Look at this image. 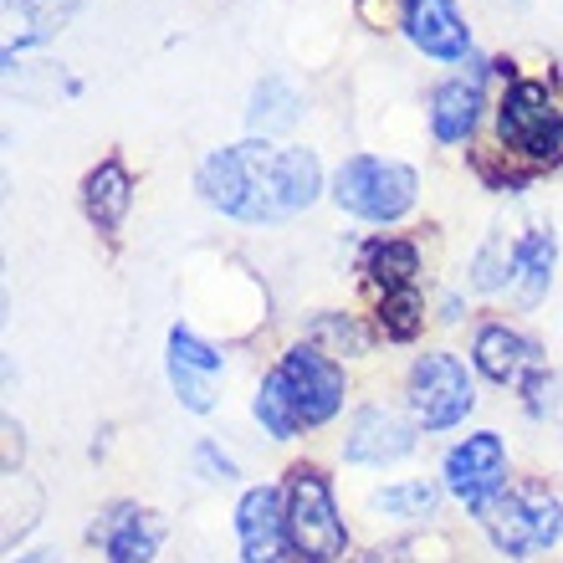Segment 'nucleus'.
Wrapping results in <instances>:
<instances>
[{
	"instance_id": "nucleus-1",
	"label": "nucleus",
	"mask_w": 563,
	"mask_h": 563,
	"mask_svg": "<svg viewBox=\"0 0 563 563\" xmlns=\"http://www.w3.org/2000/svg\"><path fill=\"white\" fill-rule=\"evenodd\" d=\"M195 190L231 221L272 225L302 216L323 195V169L312 148H272L267 139H246L206 154V164L195 169Z\"/></svg>"
},
{
	"instance_id": "nucleus-2",
	"label": "nucleus",
	"mask_w": 563,
	"mask_h": 563,
	"mask_svg": "<svg viewBox=\"0 0 563 563\" xmlns=\"http://www.w3.org/2000/svg\"><path fill=\"white\" fill-rule=\"evenodd\" d=\"M282 503H287V553L297 563H339L349 549V528L333 503V482L318 466H287L282 482Z\"/></svg>"
},
{
	"instance_id": "nucleus-3",
	"label": "nucleus",
	"mask_w": 563,
	"mask_h": 563,
	"mask_svg": "<svg viewBox=\"0 0 563 563\" xmlns=\"http://www.w3.org/2000/svg\"><path fill=\"white\" fill-rule=\"evenodd\" d=\"M333 206L358 216V221H400L405 210L416 206L420 175L400 159H379V154H354L333 169Z\"/></svg>"
},
{
	"instance_id": "nucleus-4",
	"label": "nucleus",
	"mask_w": 563,
	"mask_h": 563,
	"mask_svg": "<svg viewBox=\"0 0 563 563\" xmlns=\"http://www.w3.org/2000/svg\"><path fill=\"white\" fill-rule=\"evenodd\" d=\"M476 518H482L492 549L503 559H533V553L559 549L563 538V503L549 487H538V482L533 487H507Z\"/></svg>"
},
{
	"instance_id": "nucleus-5",
	"label": "nucleus",
	"mask_w": 563,
	"mask_h": 563,
	"mask_svg": "<svg viewBox=\"0 0 563 563\" xmlns=\"http://www.w3.org/2000/svg\"><path fill=\"white\" fill-rule=\"evenodd\" d=\"M497 139L507 154L528 164H559L563 159V113L553 103L549 82L538 77H512L497 103Z\"/></svg>"
},
{
	"instance_id": "nucleus-6",
	"label": "nucleus",
	"mask_w": 563,
	"mask_h": 563,
	"mask_svg": "<svg viewBox=\"0 0 563 563\" xmlns=\"http://www.w3.org/2000/svg\"><path fill=\"white\" fill-rule=\"evenodd\" d=\"M405 405L420 430H456L476 410V379L456 354H420L405 379Z\"/></svg>"
},
{
	"instance_id": "nucleus-7",
	"label": "nucleus",
	"mask_w": 563,
	"mask_h": 563,
	"mask_svg": "<svg viewBox=\"0 0 563 563\" xmlns=\"http://www.w3.org/2000/svg\"><path fill=\"white\" fill-rule=\"evenodd\" d=\"M277 374H282V389L297 410V426L302 430H318L343 410V395H349V379H343L339 358L318 349V343H292L287 354L277 358Z\"/></svg>"
},
{
	"instance_id": "nucleus-8",
	"label": "nucleus",
	"mask_w": 563,
	"mask_h": 563,
	"mask_svg": "<svg viewBox=\"0 0 563 563\" xmlns=\"http://www.w3.org/2000/svg\"><path fill=\"white\" fill-rule=\"evenodd\" d=\"M441 487L466 503L472 512H482L487 503H497L507 492V441L497 430H472L466 441H456L441 461Z\"/></svg>"
},
{
	"instance_id": "nucleus-9",
	"label": "nucleus",
	"mask_w": 563,
	"mask_h": 563,
	"mask_svg": "<svg viewBox=\"0 0 563 563\" xmlns=\"http://www.w3.org/2000/svg\"><path fill=\"white\" fill-rule=\"evenodd\" d=\"M164 369H169V389L190 416H210L216 410V389L225 379V354L216 343H206L195 328L175 323L164 339Z\"/></svg>"
},
{
	"instance_id": "nucleus-10",
	"label": "nucleus",
	"mask_w": 563,
	"mask_h": 563,
	"mask_svg": "<svg viewBox=\"0 0 563 563\" xmlns=\"http://www.w3.org/2000/svg\"><path fill=\"white\" fill-rule=\"evenodd\" d=\"M472 364L476 374H487L492 385L522 389V395H543V354H538L533 339H522L518 328L507 323H482L472 343Z\"/></svg>"
},
{
	"instance_id": "nucleus-11",
	"label": "nucleus",
	"mask_w": 563,
	"mask_h": 563,
	"mask_svg": "<svg viewBox=\"0 0 563 563\" xmlns=\"http://www.w3.org/2000/svg\"><path fill=\"white\" fill-rule=\"evenodd\" d=\"M420 426L405 420L395 405H364L349 420V435H343V461L354 466H389V461H405L416 451Z\"/></svg>"
},
{
	"instance_id": "nucleus-12",
	"label": "nucleus",
	"mask_w": 563,
	"mask_h": 563,
	"mask_svg": "<svg viewBox=\"0 0 563 563\" xmlns=\"http://www.w3.org/2000/svg\"><path fill=\"white\" fill-rule=\"evenodd\" d=\"M236 543H241V563H282V553H287V503H282V487L262 482V487L241 492Z\"/></svg>"
},
{
	"instance_id": "nucleus-13",
	"label": "nucleus",
	"mask_w": 563,
	"mask_h": 563,
	"mask_svg": "<svg viewBox=\"0 0 563 563\" xmlns=\"http://www.w3.org/2000/svg\"><path fill=\"white\" fill-rule=\"evenodd\" d=\"M400 26L410 46L435 62H461L472 52V26L456 11V0H400Z\"/></svg>"
},
{
	"instance_id": "nucleus-14",
	"label": "nucleus",
	"mask_w": 563,
	"mask_h": 563,
	"mask_svg": "<svg viewBox=\"0 0 563 563\" xmlns=\"http://www.w3.org/2000/svg\"><path fill=\"white\" fill-rule=\"evenodd\" d=\"M98 543H103L108 563H154L164 543V522L159 512H148L139 503H119L98 522Z\"/></svg>"
},
{
	"instance_id": "nucleus-15",
	"label": "nucleus",
	"mask_w": 563,
	"mask_h": 563,
	"mask_svg": "<svg viewBox=\"0 0 563 563\" xmlns=\"http://www.w3.org/2000/svg\"><path fill=\"white\" fill-rule=\"evenodd\" d=\"M476 119H482V67L466 77H451L430 92V134L441 144H461L472 139Z\"/></svg>"
},
{
	"instance_id": "nucleus-16",
	"label": "nucleus",
	"mask_w": 563,
	"mask_h": 563,
	"mask_svg": "<svg viewBox=\"0 0 563 563\" xmlns=\"http://www.w3.org/2000/svg\"><path fill=\"white\" fill-rule=\"evenodd\" d=\"M88 0H5V15H11V42H5V67H11L26 46L52 42Z\"/></svg>"
},
{
	"instance_id": "nucleus-17",
	"label": "nucleus",
	"mask_w": 563,
	"mask_h": 563,
	"mask_svg": "<svg viewBox=\"0 0 563 563\" xmlns=\"http://www.w3.org/2000/svg\"><path fill=\"white\" fill-rule=\"evenodd\" d=\"M82 210H88V221L98 231H119L129 221V210H134V179H129V169L119 159H103L82 179Z\"/></svg>"
},
{
	"instance_id": "nucleus-18",
	"label": "nucleus",
	"mask_w": 563,
	"mask_h": 563,
	"mask_svg": "<svg viewBox=\"0 0 563 563\" xmlns=\"http://www.w3.org/2000/svg\"><path fill=\"white\" fill-rule=\"evenodd\" d=\"M302 119V92L287 73H267L252 88V108H246V129L252 134H287L292 123Z\"/></svg>"
},
{
	"instance_id": "nucleus-19",
	"label": "nucleus",
	"mask_w": 563,
	"mask_h": 563,
	"mask_svg": "<svg viewBox=\"0 0 563 563\" xmlns=\"http://www.w3.org/2000/svg\"><path fill=\"white\" fill-rule=\"evenodd\" d=\"M364 277L374 282V292H405L420 277V246L400 236H379L364 246Z\"/></svg>"
},
{
	"instance_id": "nucleus-20",
	"label": "nucleus",
	"mask_w": 563,
	"mask_h": 563,
	"mask_svg": "<svg viewBox=\"0 0 563 563\" xmlns=\"http://www.w3.org/2000/svg\"><path fill=\"white\" fill-rule=\"evenodd\" d=\"M369 507L379 518H395V522H426L441 507V487L426 482V476H405V482H389V487L374 492Z\"/></svg>"
},
{
	"instance_id": "nucleus-21",
	"label": "nucleus",
	"mask_w": 563,
	"mask_h": 563,
	"mask_svg": "<svg viewBox=\"0 0 563 563\" xmlns=\"http://www.w3.org/2000/svg\"><path fill=\"white\" fill-rule=\"evenodd\" d=\"M553 256H559L553 231H528V236H518V287H522V302H538V297L549 292Z\"/></svg>"
},
{
	"instance_id": "nucleus-22",
	"label": "nucleus",
	"mask_w": 563,
	"mask_h": 563,
	"mask_svg": "<svg viewBox=\"0 0 563 563\" xmlns=\"http://www.w3.org/2000/svg\"><path fill=\"white\" fill-rule=\"evenodd\" d=\"M252 416H256V426L267 430L272 441H297V435H302V426H297V410H292V400H287V389H282V374L277 369H272L267 379L256 385Z\"/></svg>"
},
{
	"instance_id": "nucleus-23",
	"label": "nucleus",
	"mask_w": 563,
	"mask_h": 563,
	"mask_svg": "<svg viewBox=\"0 0 563 563\" xmlns=\"http://www.w3.org/2000/svg\"><path fill=\"white\" fill-rule=\"evenodd\" d=\"M426 323V302H420V287H405V292H385L379 297V328L385 339L395 343H410Z\"/></svg>"
},
{
	"instance_id": "nucleus-24",
	"label": "nucleus",
	"mask_w": 563,
	"mask_h": 563,
	"mask_svg": "<svg viewBox=\"0 0 563 563\" xmlns=\"http://www.w3.org/2000/svg\"><path fill=\"white\" fill-rule=\"evenodd\" d=\"M512 277H518V241L492 236L472 262V282L482 287V292H497V287H507Z\"/></svg>"
},
{
	"instance_id": "nucleus-25",
	"label": "nucleus",
	"mask_w": 563,
	"mask_h": 563,
	"mask_svg": "<svg viewBox=\"0 0 563 563\" xmlns=\"http://www.w3.org/2000/svg\"><path fill=\"white\" fill-rule=\"evenodd\" d=\"M195 472L206 476V482H236L241 466H236L231 456H225V451H221L216 441H200V445H195Z\"/></svg>"
},
{
	"instance_id": "nucleus-26",
	"label": "nucleus",
	"mask_w": 563,
	"mask_h": 563,
	"mask_svg": "<svg viewBox=\"0 0 563 563\" xmlns=\"http://www.w3.org/2000/svg\"><path fill=\"white\" fill-rule=\"evenodd\" d=\"M318 333H333V339H339V349L364 354V333L354 328V318H318Z\"/></svg>"
},
{
	"instance_id": "nucleus-27",
	"label": "nucleus",
	"mask_w": 563,
	"mask_h": 563,
	"mask_svg": "<svg viewBox=\"0 0 563 563\" xmlns=\"http://www.w3.org/2000/svg\"><path fill=\"white\" fill-rule=\"evenodd\" d=\"M15 563H52V559H46V553H36V559H15Z\"/></svg>"
}]
</instances>
